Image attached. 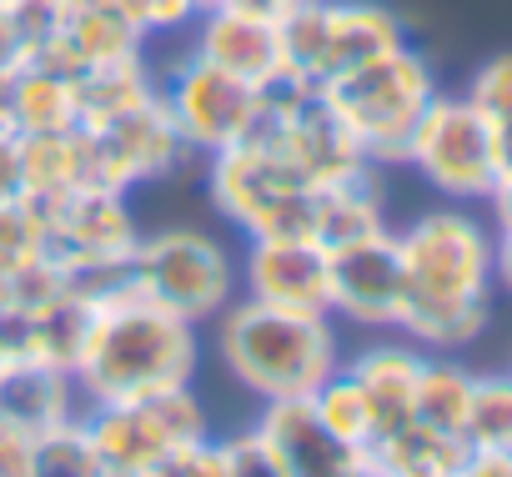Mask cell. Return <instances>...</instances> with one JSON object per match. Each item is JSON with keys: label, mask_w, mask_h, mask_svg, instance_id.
Wrapping results in <instances>:
<instances>
[{"label": "cell", "mask_w": 512, "mask_h": 477, "mask_svg": "<svg viewBox=\"0 0 512 477\" xmlns=\"http://www.w3.org/2000/svg\"><path fill=\"white\" fill-rule=\"evenodd\" d=\"M191 51L206 56L211 66L251 81V86H277L287 81V61H282V31L267 16H251L236 6H216L201 11L191 26Z\"/></svg>", "instance_id": "obj_17"}, {"label": "cell", "mask_w": 512, "mask_h": 477, "mask_svg": "<svg viewBox=\"0 0 512 477\" xmlns=\"http://www.w3.org/2000/svg\"><path fill=\"white\" fill-rule=\"evenodd\" d=\"M251 437L267 447L282 477H357L367 467V452L337 442L307 397L262 402V417L251 422Z\"/></svg>", "instance_id": "obj_15"}, {"label": "cell", "mask_w": 512, "mask_h": 477, "mask_svg": "<svg viewBox=\"0 0 512 477\" xmlns=\"http://www.w3.org/2000/svg\"><path fill=\"white\" fill-rule=\"evenodd\" d=\"M472 377L452 352H427L422 372H417V397H412V422L462 442V422H467V402H472ZM467 447V442H462Z\"/></svg>", "instance_id": "obj_23"}, {"label": "cell", "mask_w": 512, "mask_h": 477, "mask_svg": "<svg viewBox=\"0 0 512 477\" xmlns=\"http://www.w3.org/2000/svg\"><path fill=\"white\" fill-rule=\"evenodd\" d=\"M462 442L472 452H512V367L472 377V402H467Z\"/></svg>", "instance_id": "obj_25"}, {"label": "cell", "mask_w": 512, "mask_h": 477, "mask_svg": "<svg viewBox=\"0 0 512 477\" xmlns=\"http://www.w3.org/2000/svg\"><path fill=\"white\" fill-rule=\"evenodd\" d=\"M277 31H282L287 81L317 91L342 71L407 46L402 16L377 6V0H302L277 21Z\"/></svg>", "instance_id": "obj_6"}, {"label": "cell", "mask_w": 512, "mask_h": 477, "mask_svg": "<svg viewBox=\"0 0 512 477\" xmlns=\"http://www.w3.org/2000/svg\"><path fill=\"white\" fill-rule=\"evenodd\" d=\"M76 91V121L81 126H101L121 111H136L156 96V71L146 56H126V61H106V66H86L71 76Z\"/></svg>", "instance_id": "obj_22"}, {"label": "cell", "mask_w": 512, "mask_h": 477, "mask_svg": "<svg viewBox=\"0 0 512 477\" xmlns=\"http://www.w3.org/2000/svg\"><path fill=\"white\" fill-rule=\"evenodd\" d=\"M372 477H452V467H377L372 462Z\"/></svg>", "instance_id": "obj_37"}, {"label": "cell", "mask_w": 512, "mask_h": 477, "mask_svg": "<svg viewBox=\"0 0 512 477\" xmlns=\"http://www.w3.org/2000/svg\"><path fill=\"white\" fill-rule=\"evenodd\" d=\"M492 136H497V166L512 171V121H507V126H492ZM502 171H497V176H502Z\"/></svg>", "instance_id": "obj_38"}, {"label": "cell", "mask_w": 512, "mask_h": 477, "mask_svg": "<svg viewBox=\"0 0 512 477\" xmlns=\"http://www.w3.org/2000/svg\"><path fill=\"white\" fill-rule=\"evenodd\" d=\"M126 56H146V31L126 0H56V36L36 51V61L56 66L61 76Z\"/></svg>", "instance_id": "obj_14"}, {"label": "cell", "mask_w": 512, "mask_h": 477, "mask_svg": "<svg viewBox=\"0 0 512 477\" xmlns=\"http://www.w3.org/2000/svg\"><path fill=\"white\" fill-rule=\"evenodd\" d=\"M156 477H226V452H221V437H206L186 452H176Z\"/></svg>", "instance_id": "obj_31"}, {"label": "cell", "mask_w": 512, "mask_h": 477, "mask_svg": "<svg viewBox=\"0 0 512 477\" xmlns=\"http://www.w3.org/2000/svg\"><path fill=\"white\" fill-rule=\"evenodd\" d=\"M327 312L367 332H397L402 322V257L397 231H377L362 242L327 252Z\"/></svg>", "instance_id": "obj_12"}, {"label": "cell", "mask_w": 512, "mask_h": 477, "mask_svg": "<svg viewBox=\"0 0 512 477\" xmlns=\"http://www.w3.org/2000/svg\"><path fill=\"white\" fill-rule=\"evenodd\" d=\"M462 96H467L492 126H507V121H512V51L482 61V66L472 71V81H467Z\"/></svg>", "instance_id": "obj_28"}, {"label": "cell", "mask_w": 512, "mask_h": 477, "mask_svg": "<svg viewBox=\"0 0 512 477\" xmlns=\"http://www.w3.org/2000/svg\"><path fill=\"white\" fill-rule=\"evenodd\" d=\"M131 6V16H136V26L146 31V41L151 36H176V31H191L196 26V0H126Z\"/></svg>", "instance_id": "obj_29"}, {"label": "cell", "mask_w": 512, "mask_h": 477, "mask_svg": "<svg viewBox=\"0 0 512 477\" xmlns=\"http://www.w3.org/2000/svg\"><path fill=\"white\" fill-rule=\"evenodd\" d=\"M482 206H492L497 231H512V171H502V176H497V186H492V196H487Z\"/></svg>", "instance_id": "obj_35"}, {"label": "cell", "mask_w": 512, "mask_h": 477, "mask_svg": "<svg viewBox=\"0 0 512 477\" xmlns=\"http://www.w3.org/2000/svg\"><path fill=\"white\" fill-rule=\"evenodd\" d=\"M492 287H502L512 297V231L492 236Z\"/></svg>", "instance_id": "obj_34"}, {"label": "cell", "mask_w": 512, "mask_h": 477, "mask_svg": "<svg viewBox=\"0 0 512 477\" xmlns=\"http://www.w3.org/2000/svg\"><path fill=\"white\" fill-rule=\"evenodd\" d=\"M422 357H427V352H422L417 342H372V347L357 352L352 362L342 357V367L357 377V387H362L367 402H372V422H377L372 447L412 422V397H417ZM372 447H367V452H372Z\"/></svg>", "instance_id": "obj_19"}, {"label": "cell", "mask_w": 512, "mask_h": 477, "mask_svg": "<svg viewBox=\"0 0 512 477\" xmlns=\"http://www.w3.org/2000/svg\"><path fill=\"white\" fill-rule=\"evenodd\" d=\"M206 191L211 206L246 236V242H262V236H307L317 231V191L312 181H302V171L267 141L246 131L236 146L206 156Z\"/></svg>", "instance_id": "obj_4"}, {"label": "cell", "mask_w": 512, "mask_h": 477, "mask_svg": "<svg viewBox=\"0 0 512 477\" xmlns=\"http://www.w3.org/2000/svg\"><path fill=\"white\" fill-rule=\"evenodd\" d=\"M307 402H312V412L322 417V427H327L337 442H347V447H357V452L372 447V437H377L372 402H367V392L357 387V377H352L347 367H337Z\"/></svg>", "instance_id": "obj_26"}, {"label": "cell", "mask_w": 512, "mask_h": 477, "mask_svg": "<svg viewBox=\"0 0 512 477\" xmlns=\"http://www.w3.org/2000/svg\"><path fill=\"white\" fill-rule=\"evenodd\" d=\"M201 327L141 297V287L101 302L96 327L76 357V387L91 402H131L176 387H196Z\"/></svg>", "instance_id": "obj_2"}, {"label": "cell", "mask_w": 512, "mask_h": 477, "mask_svg": "<svg viewBox=\"0 0 512 477\" xmlns=\"http://www.w3.org/2000/svg\"><path fill=\"white\" fill-rule=\"evenodd\" d=\"M226 6H236V11H251V16H267V21H282L292 6H302V0H226Z\"/></svg>", "instance_id": "obj_36"}, {"label": "cell", "mask_w": 512, "mask_h": 477, "mask_svg": "<svg viewBox=\"0 0 512 477\" xmlns=\"http://www.w3.org/2000/svg\"><path fill=\"white\" fill-rule=\"evenodd\" d=\"M216 6H226V0H196V11H216Z\"/></svg>", "instance_id": "obj_39"}, {"label": "cell", "mask_w": 512, "mask_h": 477, "mask_svg": "<svg viewBox=\"0 0 512 477\" xmlns=\"http://www.w3.org/2000/svg\"><path fill=\"white\" fill-rule=\"evenodd\" d=\"M86 131V146H91V171L96 181L116 186V191H131V186H146V181H161L171 176L191 151L186 141L176 136L166 106H161V91L136 106V111H121L101 126H81Z\"/></svg>", "instance_id": "obj_13"}, {"label": "cell", "mask_w": 512, "mask_h": 477, "mask_svg": "<svg viewBox=\"0 0 512 477\" xmlns=\"http://www.w3.org/2000/svg\"><path fill=\"white\" fill-rule=\"evenodd\" d=\"M81 181H96L86 131H51V136H21V186L26 196H56Z\"/></svg>", "instance_id": "obj_24"}, {"label": "cell", "mask_w": 512, "mask_h": 477, "mask_svg": "<svg viewBox=\"0 0 512 477\" xmlns=\"http://www.w3.org/2000/svg\"><path fill=\"white\" fill-rule=\"evenodd\" d=\"M86 412V397L76 387V372L41 362V357H6L0 362V422L26 432L31 442L76 422Z\"/></svg>", "instance_id": "obj_18"}, {"label": "cell", "mask_w": 512, "mask_h": 477, "mask_svg": "<svg viewBox=\"0 0 512 477\" xmlns=\"http://www.w3.org/2000/svg\"><path fill=\"white\" fill-rule=\"evenodd\" d=\"M211 342L226 377L241 382L256 402L312 397L342 367L337 322L327 312H292L251 297H236L211 322Z\"/></svg>", "instance_id": "obj_3"}, {"label": "cell", "mask_w": 512, "mask_h": 477, "mask_svg": "<svg viewBox=\"0 0 512 477\" xmlns=\"http://www.w3.org/2000/svg\"><path fill=\"white\" fill-rule=\"evenodd\" d=\"M36 201V226H41V257H51L66 277L111 267L131 257L136 247V221L126 191L106 181H81L56 196H31Z\"/></svg>", "instance_id": "obj_11"}, {"label": "cell", "mask_w": 512, "mask_h": 477, "mask_svg": "<svg viewBox=\"0 0 512 477\" xmlns=\"http://www.w3.org/2000/svg\"><path fill=\"white\" fill-rule=\"evenodd\" d=\"M221 452H226V477H282L277 462L267 457V447L251 437V427L236 437H221Z\"/></svg>", "instance_id": "obj_30"}, {"label": "cell", "mask_w": 512, "mask_h": 477, "mask_svg": "<svg viewBox=\"0 0 512 477\" xmlns=\"http://www.w3.org/2000/svg\"><path fill=\"white\" fill-rule=\"evenodd\" d=\"M6 111H11V126L16 136H51V131H71L81 126L76 121V91H71V76H61L56 66H41V61H26L6 86Z\"/></svg>", "instance_id": "obj_20"}, {"label": "cell", "mask_w": 512, "mask_h": 477, "mask_svg": "<svg viewBox=\"0 0 512 477\" xmlns=\"http://www.w3.org/2000/svg\"><path fill=\"white\" fill-rule=\"evenodd\" d=\"M81 427H86L101 467L126 472V477H156L176 452L216 437L196 387L131 397V402H91L81 412Z\"/></svg>", "instance_id": "obj_8"}, {"label": "cell", "mask_w": 512, "mask_h": 477, "mask_svg": "<svg viewBox=\"0 0 512 477\" xmlns=\"http://www.w3.org/2000/svg\"><path fill=\"white\" fill-rule=\"evenodd\" d=\"M131 277L141 297H151L156 307L176 312L191 327H211L236 302L241 287L231 247L201 226H161L151 236H136Z\"/></svg>", "instance_id": "obj_7"}, {"label": "cell", "mask_w": 512, "mask_h": 477, "mask_svg": "<svg viewBox=\"0 0 512 477\" xmlns=\"http://www.w3.org/2000/svg\"><path fill=\"white\" fill-rule=\"evenodd\" d=\"M6 6H16V0H0V11H6Z\"/></svg>", "instance_id": "obj_40"}, {"label": "cell", "mask_w": 512, "mask_h": 477, "mask_svg": "<svg viewBox=\"0 0 512 477\" xmlns=\"http://www.w3.org/2000/svg\"><path fill=\"white\" fill-rule=\"evenodd\" d=\"M452 477H512V452H462Z\"/></svg>", "instance_id": "obj_33"}, {"label": "cell", "mask_w": 512, "mask_h": 477, "mask_svg": "<svg viewBox=\"0 0 512 477\" xmlns=\"http://www.w3.org/2000/svg\"><path fill=\"white\" fill-rule=\"evenodd\" d=\"M156 91L186 151H201V156L236 146L256 126V116H262V86L211 66L191 46L166 71H156Z\"/></svg>", "instance_id": "obj_10"}, {"label": "cell", "mask_w": 512, "mask_h": 477, "mask_svg": "<svg viewBox=\"0 0 512 477\" xmlns=\"http://www.w3.org/2000/svg\"><path fill=\"white\" fill-rule=\"evenodd\" d=\"M377 231H387V201L377 186V166L317 191V231H312L317 247L332 252V247L362 242V236H377Z\"/></svg>", "instance_id": "obj_21"}, {"label": "cell", "mask_w": 512, "mask_h": 477, "mask_svg": "<svg viewBox=\"0 0 512 477\" xmlns=\"http://www.w3.org/2000/svg\"><path fill=\"white\" fill-rule=\"evenodd\" d=\"M322 96L347 121V131L357 136V146L372 166H402V151H407L422 111L437 96V71L407 41L377 61L342 71L337 81L322 86Z\"/></svg>", "instance_id": "obj_5"}, {"label": "cell", "mask_w": 512, "mask_h": 477, "mask_svg": "<svg viewBox=\"0 0 512 477\" xmlns=\"http://www.w3.org/2000/svg\"><path fill=\"white\" fill-rule=\"evenodd\" d=\"M402 322L397 332L422 352H462L492 317V226L467 206L422 211L397 231Z\"/></svg>", "instance_id": "obj_1"}, {"label": "cell", "mask_w": 512, "mask_h": 477, "mask_svg": "<svg viewBox=\"0 0 512 477\" xmlns=\"http://www.w3.org/2000/svg\"><path fill=\"white\" fill-rule=\"evenodd\" d=\"M31 477H101V457L81 417L31 442Z\"/></svg>", "instance_id": "obj_27"}, {"label": "cell", "mask_w": 512, "mask_h": 477, "mask_svg": "<svg viewBox=\"0 0 512 477\" xmlns=\"http://www.w3.org/2000/svg\"><path fill=\"white\" fill-rule=\"evenodd\" d=\"M26 61H31V41H26L21 21H16L11 6H6V11H0V86H6Z\"/></svg>", "instance_id": "obj_32"}, {"label": "cell", "mask_w": 512, "mask_h": 477, "mask_svg": "<svg viewBox=\"0 0 512 477\" xmlns=\"http://www.w3.org/2000/svg\"><path fill=\"white\" fill-rule=\"evenodd\" d=\"M402 166H412L437 196H447L457 206L487 201L497 186V171H502L492 121L467 96L437 91L402 151Z\"/></svg>", "instance_id": "obj_9"}, {"label": "cell", "mask_w": 512, "mask_h": 477, "mask_svg": "<svg viewBox=\"0 0 512 477\" xmlns=\"http://www.w3.org/2000/svg\"><path fill=\"white\" fill-rule=\"evenodd\" d=\"M236 272H241V297L251 302L292 307V312H327V247L307 242V236L246 242V257Z\"/></svg>", "instance_id": "obj_16"}]
</instances>
